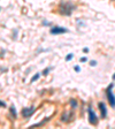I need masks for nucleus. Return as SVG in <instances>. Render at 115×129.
<instances>
[{
  "mask_svg": "<svg viewBox=\"0 0 115 129\" xmlns=\"http://www.w3.org/2000/svg\"><path fill=\"white\" fill-rule=\"evenodd\" d=\"M69 103H70V106H71V108H73V110H75V108L77 107V100H76V99H70V100H69Z\"/></svg>",
  "mask_w": 115,
  "mask_h": 129,
  "instance_id": "nucleus-8",
  "label": "nucleus"
},
{
  "mask_svg": "<svg viewBox=\"0 0 115 129\" xmlns=\"http://www.w3.org/2000/svg\"><path fill=\"white\" fill-rule=\"evenodd\" d=\"M0 106H1V107H6V103H4L3 100H0Z\"/></svg>",
  "mask_w": 115,
  "mask_h": 129,
  "instance_id": "nucleus-13",
  "label": "nucleus"
},
{
  "mask_svg": "<svg viewBox=\"0 0 115 129\" xmlns=\"http://www.w3.org/2000/svg\"><path fill=\"white\" fill-rule=\"evenodd\" d=\"M48 71H49V68L44 69V71H43V75H47V74H48Z\"/></svg>",
  "mask_w": 115,
  "mask_h": 129,
  "instance_id": "nucleus-12",
  "label": "nucleus"
},
{
  "mask_svg": "<svg viewBox=\"0 0 115 129\" xmlns=\"http://www.w3.org/2000/svg\"><path fill=\"white\" fill-rule=\"evenodd\" d=\"M73 111H66V112L62 113V115H61V121L62 122H65V123H68V122H70L73 119H74V113H73Z\"/></svg>",
  "mask_w": 115,
  "mask_h": 129,
  "instance_id": "nucleus-4",
  "label": "nucleus"
},
{
  "mask_svg": "<svg viewBox=\"0 0 115 129\" xmlns=\"http://www.w3.org/2000/svg\"><path fill=\"white\" fill-rule=\"evenodd\" d=\"M80 60H81V62H86V61H88V59H86V58H81Z\"/></svg>",
  "mask_w": 115,
  "mask_h": 129,
  "instance_id": "nucleus-14",
  "label": "nucleus"
},
{
  "mask_svg": "<svg viewBox=\"0 0 115 129\" xmlns=\"http://www.w3.org/2000/svg\"><path fill=\"white\" fill-rule=\"evenodd\" d=\"M98 107H99V111H100V115H101V119L107 118V108H106V105H105V103H102V102L98 103Z\"/></svg>",
  "mask_w": 115,
  "mask_h": 129,
  "instance_id": "nucleus-7",
  "label": "nucleus"
},
{
  "mask_svg": "<svg viewBox=\"0 0 115 129\" xmlns=\"http://www.w3.org/2000/svg\"><path fill=\"white\" fill-rule=\"evenodd\" d=\"M39 76H40V74H38V73H37V74H35V75L32 76V78H31L30 82H35L36 80H38V78H39Z\"/></svg>",
  "mask_w": 115,
  "mask_h": 129,
  "instance_id": "nucleus-10",
  "label": "nucleus"
},
{
  "mask_svg": "<svg viewBox=\"0 0 115 129\" xmlns=\"http://www.w3.org/2000/svg\"><path fill=\"white\" fill-rule=\"evenodd\" d=\"M90 65H91V66H96V65H97V61H94V60H93V61H91V63H90Z\"/></svg>",
  "mask_w": 115,
  "mask_h": 129,
  "instance_id": "nucleus-15",
  "label": "nucleus"
},
{
  "mask_svg": "<svg viewBox=\"0 0 115 129\" xmlns=\"http://www.w3.org/2000/svg\"><path fill=\"white\" fill-rule=\"evenodd\" d=\"M88 114H89V122H90L92 126H97L98 124V116L96 115L94 111L92 110V107L89 106L88 107Z\"/></svg>",
  "mask_w": 115,
  "mask_h": 129,
  "instance_id": "nucleus-3",
  "label": "nucleus"
},
{
  "mask_svg": "<svg viewBox=\"0 0 115 129\" xmlns=\"http://www.w3.org/2000/svg\"><path fill=\"white\" fill-rule=\"evenodd\" d=\"M67 29L66 28H62V27H53L51 30H49V32L52 33V35H60V33H65V32H67Z\"/></svg>",
  "mask_w": 115,
  "mask_h": 129,
  "instance_id": "nucleus-6",
  "label": "nucleus"
},
{
  "mask_svg": "<svg viewBox=\"0 0 115 129\" xmlns=\"http://www.w3.org/2000/svg\"><path fill=\"white\" fill-rule=\"evenodd\" d=\"M75 8H76V7L70 5V4H62V5H60V7H59V11H60V13L63 14V15H70L71 12L74 11Z\"/></svg>",
  "mask_w": 115,
  "mask_h": 129,
  "instance_id": "nucleus-2",
  "label": "nucleus"
},
{
  "mask_svg": "<svg viewBox=\"0 0 115 129\" xmlns=\"http://www.w3.org/2000/svg\"><path fill=\"white\" fill-rule=\"evenodd\" d=\"M9 111H11L13 118H14V119L16 118V110H15V107H14V106H11V110H9Z\"/></svg>",
  "mask_w": 115,
  "mask_h": 129,
  "instance_id": "nucleus-9",
  "label": "nucleus"
},
{
  "mask_svg": "<svg viewBox=\"0 0 115 129\" xmlns=\"http://www.w3.org/2000/svg\"><path fill=\"white\" fill-rule=\"evenodd\" d=\"M73 58H74V54H73V53H69V54L67 55L66 60H67V61H70V60H71V59H73Z\"/></svg>",
  "mask_w": 115,
  "mask_h": 129,
  "instance_id": "nucleus-11",
  "label": "nucleus"
},
{
  "mask_svg": "<svg viewBox=\"0 0 115 129\" xmlns=\"http://www.w3.org/2000/svg\"><path fill=\"white\" fill-rule=\"evenodd\" d=\"M113 80L115 81V73H114V74H113Z\"/></svg>",
  "mask_w": 115,
  "mask_h": 129,
  "instance_id": "nucleus-18",
  "label": "nucleus"
},
{
  "mask_svg": "<svg viewBox=\"0 0 115 129\" xmlns=\"http://www.w3.org/2000/svg\"><path fill=\"white\" fill-rule=\"evenodd\" d=\"M75 70H76V71H80L81 70V68H80V66H75Z\"/></svg>",
  "mask_w": 115,
  "mask_h": 129,
  "instance_id": "nucleus-16",
  "label": "nucleus"
},
{
  "mask_svg": "<svg viewBox=\"0 0 115 129\" xmlns=\"http://www.w3.org/2000/svg\"><path fill=\"white\" fill-rule=\"evenodd\" d=\"M113 87H114V83H110L106 89V96H107V100L109 103L110 107L115 108V96L113 94Z\"/></svg>",
  "mask_w": 115,
  "mask_h": 129,
  "instance_id": "nucleus-1",
  "label": "nucleus"
},
{
  "mask_svg": "<svg viewBox=\"0 0 115 129\" xmlns=\"http://www.w3.org/2000/svg\"><path fill=\"white\" fill-rule=\"evenodd\" d=\"M36 111V107L35 106H31V107H25V108H23L22 111H21V114H22L23 118H29V116H31L35 113Z\"/></svg>",
  "mask_w": 115,
  "mask_h": 129,
  "instance_id": "nucleus-5",
  "label": "nucleus"
},
{
  "mask_svg": "<svg viewBox=\"0 0 115 129\" xmlns=\"http://www.w3.org/2000/svg\"><path fill=\"white\" fill-rule=\"evenodd\" d=\"M84 52H85V53L89 52V49H88V47H85V49H84Z\"/></svg>",
  "mask_w": 115,
  "mask_h": 129,
  "instance_id": "nucleus-17",
  "label": "nucleus"
}]
</instances>
